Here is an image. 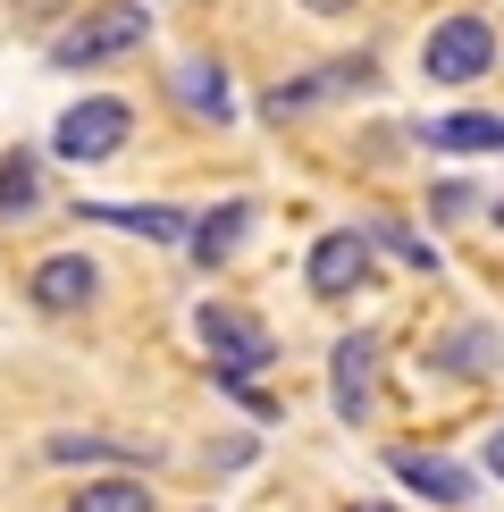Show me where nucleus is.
I'll return each mask as SVG.
<instances>
[{
  "instance_id": "obj_1",
  "label": "nucleus",
  "mask_w": 504,
  "mask_h": 512,
  "mask_svg": "<svg viewBox=\"0 0 504 512\" xmlns=\"http://www.w3.org/2000/svg\"><path fill=\"white\" fill-rule=\"evenodd\" d=\"M143 42H152V9L143 0H101V9H84L51 34V68H110Z\"/></svg>"
},
{
  "instance_id": "obj_2",
  "label": "nucleus",
  "mask_w": 504,
  "mask_h": 512,
  "mask_svg": "<svg viewBox=\"0 0 504 512\" xmlns=\"http://www.w3.org/2000/svg\"><path fill=\"white\" fill-rule=\"evenodd\" d=\"M126 143H135V110H126L118 93L76 101V110H59V126H51V160H68V168H101V160H118Z\"/></svg>"
},
{
  "instance_id": "obj_3",
  "label": "nucleus",
  "mask_w": 504,
  "mask_h": 512,
  "mask_svg": "<svg viewBox=\"0 0 504 512\" xmlns=\"http://www.w3.org/2000/svg\"><path fill=\"white\" fill-rule=\"evenodd\" d=\"M488 68H496V26L471 17V9L437 17L429 42H420V76H429V84H479Z\"/></svg>"
},
{
  "instance_id": "obj_4",
  "label": "nucleus",
  "mask_w": 504,
  "mask_h": 512,
  "mask_svg": "<svg viewBox=\"0 0 504 512\" xmlns=\"http://www.w3.org/2000/svg\"><path fill=\"white\" fill-rule=\"evenodd\" d=\"M194 328H202V353L219 361V378H261L269 361H278V336H269L252 311H236V303H202Z\"/></svg>"
},
{
  "instance_id": "obj_5",
  "label": "nucleus",
  "mask_w": 504,
  "mask_h": 512,
  "mask_svg": "<svg viewBox=\"0 0 504 512\" xmlns=\"http://www.w3.org/2000/svg\"><path fill=\"white\" fill-rule=\"evenodd\" d=\"M26 303L42 319H76L101 303V261L93 252H42V261L26 269Z\"/></svg>"
},
{
  "instance_id": "obj_6",
  "label": "nucleus",
  "mask_w": 504,
  "mask_h": 512,
  "mask_svg": "<svg viewBox=\"0 0 504 512\" xmlns=\"http://www.w3.org/2000/svg\"><path fill=\"white\" fill-rule=\"evenodd\" d=\"M378 68L370 59H328V68H311V76H286V84H269L261 93V118H303V110H320V101H345V93H370Z\"/></svg>"
},
{
  "instance_id": "obj_7",
  "label": "nucleus",
  "mask_w": 504,
  "mask_h": 512,
  "mask_svg": "<svg viewBox=\"0 0 504 512\" xmlns=\"http://www.w3.org/2000/svg\"><path fill=\"white\" fill-rule=\"evenodd\" d=\"M328 403H336L345 429H362V420L378 412V336L370 328L336 336V353H328Z\"/></svg>"
},
{
  "instance_id": "obj_8",
  "label": "nucleus",
  "mask_w": 504,
  "mask_h": 512,
  "mask_svg": "<svg viewBox=\"0 0 504 512\" xmlns=\"http://www.w3.org/2000/svg\"><path fill=\"white\" fill-rule=\"evenodd\" d=\"M387 471H395V487H404V496L437 504V512H462V504L479 496V471H462L454 454H420V445H395Z\"/></svg>"
},
{
  "instance_id": "obj_9",
  "label": "nucleus",
  "mask_w": 504,
  "mask_h": 512,
  "mask_svg": "<svg viewBox=\"0 0 504 512\" xmlns=\"http://www.w3.org/2000/svg\"><path fill=\"white\" fill-rule=\"evenodd\" d=\"M303 286L320 294V303L362 294L370 286V236H362V227H328V236L311 244V261H303Z\"/></svg>"
},
{
  "instance_id": "obj_10",
  "label": "nucleus",
  "mask_w": 504,
  "mask_h": 512,
  "mask_svg": "<svg viewBox=\"0 0 504 512\" xmlns=\"http://www.w3.org/2000/svg\"><path fill=\"white\" fill-rule=\"evenodd\" d=\"M76 219H101V227H126V236H152V244H185L194 219L177 202H76Z\"/></svg>"
},
{
  "instance_id": "obj_11",
  "label": "nucleus",
  "mask_w": 504,
  "mask_h": 512,
  "mask_svg": "<svg viewBox=\"0 0 504 512\" xmlns=\"http://www.w3.org/2000/svg\"><path fill=\"white\" fill-rule=\"evenodd\" d=\"M244 236H252V202H244V194H227L219 210H202V219H194L185 252H194L202 269H219V261H236V252H244Z\"/></svg>"
},
{
  "instance_id": "obj_12",
  "label": "nucleus",
  "mask_w": 504,
  "mask_h": 512,
  "mask_svg": "<svg viewBox=\"0 0 504 512\" xmlns=\"http://www.w3.org/2000/svg\"><path fill=\"white\" fill-rule=\"evenodd\" d=\"M42 202H51V185H42V152H0V227H26L42 219Z\"/></svg>"
},
{
  "instance_id": "obj_13",
  "label": "nucleus",
  "mask_w": 504,
  "mask_h": 512,
  "mask_svg": "<svg viewBox=\"0 0 504 512\" xmlns=\"http://www.w3.org/2000/svg\"><path fill=\"white\" fill-rule=\"evenodd\" d=\"M42 471H84V462H152L143 445H118V437H93V429H51L34 445Z\"/></svg>"
},
{
  "instance_id": "obj_14",
  "label": "nucleus",
  "mask_w": 504,
  "mask_h": 512,
  "mask_svg": "<svg viewBox=\"0 0 504 512\" xmlns=\"http://www.w3.org/2000/svg\"><path fill=\"white\" fill-rule=\"evenodd\" d=\"M168 84H177V101H185L202 126H227V118H236V93H227V68H219V59H177V76H168Z\"/></svg>"
},
{
  "instance_id": "obj_15",
  "label": "nucleus",
  "mask_w": 504,
  "mask_h": 512,
  "mask_svg": "<svg viewBox=\"0 0 504 512\" xmlns=\"http://www.w3.org/2000/svg\"><path fill=\"white\" fill-rule=\"evenodd\" d=\"M437 370H446V378H488L496 370V361H504V345H496V328H479V319H462V328H446V336H437Z\"/></svg>"
},
{
  "instance_id": "obj_16",
  "label": "nucleus",
  "mask_w": 504,
  "mask_h": 512,
  "mask_svg": "<svg viewBox=\"0 0 504 512\" xmlns=\"http://www.w3.org/2000/svg\"><path fill=\"white\" fill-rule=\"evenodd\" d=\"M420 143H429V152H504V118L454 110V118H429V126H420Z\"/></svg>"
},
{
  "instance_id": "obj_17",
  "label": "nucleus",
  "mask_w": 504,
  "mask_h": 512,
  "mask_svg": "<svg viewBox=\"0 0 504 512\" xmlns=\"http://www.w3.org/2000/svg\"><path fill=\"white\" fill-rule=\"evenodd\" d=\"M68 512H160V496L143 479H93V487H76Z\"/></svg>"
},
{
  "instance_id": "obj_18",
  "label": "nucleus",
  "mask_w": 504,
  "mask_h": 512,
  "mask_svg": "<svg viewBox=\"0 0 504 512\" xmlns=\"http://www.w3.org/2000/svg\"><path fill=\"white\" fill-rule=\"evenodd\" d=\"M362 236H370V244H387V252H395V261H404V269H420V277H429V269H437V244H429V236H412V227H404V219H370V227H362Z\"/></svg>"
},
{
  "instance_id": "obj_19",
  "label": "nucleus",
  "mask_w": 504,
  "mask_h": 512,
  "mask_svg": "<svg viewBox=\"0 0 504 512\" xmlns=\"http://www.w3.org/2000/svg\"><path fill=\"white\" fill-rule=\"evenodd\" d=\"M429 210H437V219H471V210H479V194H471L462 177H446V185L429 194Z\"/></svg>"
},
{
  "instance_id": "obj_20",
  "label": "nucleus",
  "mask_w": 504,
  "mask_h": 512,
  "mask_svg": "<svg viewBox=\"0 0 504 512\" xmlns=\"http://www.w3.org/2000/svg\"><path fill=\"white\" fill-rule=\"evenodd\" d=\"M219 395H236V403H244L252 420H278V403H269L261 387H252V378H219Z\"/></svg>"
},
{
  "instance_id": "obj_21",
  "label": "nucleus",
  "mask_w": 504,
  "mask_h": 512,
  "mask_svg": "<svg viewBox=\"0 0 504 512\" xmlns=\"http://www.w3.org/2000/svg\"><path fill=\"white\" fill-rule=\"evenodd\" d=\"M479 462H488V479H496V487H504V429H496V437H488V454H479Z\"/></svg>"
},
{
  "instance_id": "obj_22",
  "label": "nucleus",
  "mask_w": 504,
  "mask_h": 512,
  "mask_svg": "<svg viewBox=\"0 0 504 512\" xmlns=\"http://www.w3.org/2000/svg\"><path fill=\"white\" fill-rule=\"evenodd\" d=\"M303 9H311V17H353L362 0H303Z\"/></svg>"
},
{
  "instance_id": "obj_23",
  "label": "nucleus",
  "mask_w": 504,
  "mask_h": 512,
  "mask_svg": "<svg viewBox=\"0 0 504 512\" xmlns=\"http://www.w3.org/2000/svg\"><path fill=\"white\" fill-rule=\"evenodd\" d=\"M345 512H395V504H345Z\"/></svg>"
},
{
  "instance_id": "obj_24",
  "label": "nucleus",
  "mask_w": 504,
  "mask_h": 512,
  "mask_svg": "<svg viewBox=\"0 0 504 512\" xmlns=\"http://www.w3.org/2000/svg\"><path fill=\"white\" fill-rule=\"evenodd\" d=\"M488 219H496V227H504V194H496V210H488Z\"/></svg>"
}]
</instances>
